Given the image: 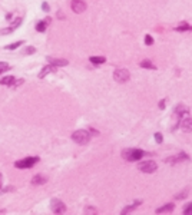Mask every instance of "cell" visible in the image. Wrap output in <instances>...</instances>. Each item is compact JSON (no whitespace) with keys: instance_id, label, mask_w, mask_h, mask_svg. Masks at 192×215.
<instances>
[{"instance_id":"d6a6232c","label":"cell","mask_w":192,"mask_h":215,"mask_svg":"<svg viewBox=\"0 0 192 215\" xmlns=\"http://www.w3.org/2000/svg\"><path fill=\"white\" fill-rule=\"evenodd\" d=\"M57 17H59V19H65V16H63L62 11H57Z\"/></svg>"},{"instance_id":"8992f818","label":"cell","mask_w":192,"mask_h":215,"mask_svg":"<svg viewBox=\"0 0 192 215\" xmlns=\"http://www.w3.org/2000/svg\"><path fill=\"white\" fill-rule=\"evenodd\" d=\"M139 171L145 172V174H152V172H155L158 169V165H156L153 161H145V162L139 163Z\"/></svg>"},{"instance_id":"f1b7e54d","label":"cell","mask_w":192,"mask_h":215,"mask_svg":"<svg viewBox=\"0 0 192 215\" xmlns=\"http://www.w3.org/2000/svg\"><path fill=\"white\" fill-rule=\"evenodd\" d=\"M155 139H156V142H158V144H162V139H163V138H162V135L158 132V134H155Z\"/></svg>"},{"instance_id":"277c9868","label":"cell","mask_w":192,"mask_h":215,"mask_svg":"<svg viewBox=\"0 0 192 215\" xmlns=\"http://www.w3.org/2000/svg\"><path fill=\"white\" fill-rule=\"evenodd\" d=\"M129 78H130V75H129L128 69H116L113 72V79L118 83H125V82L129 80Z\"/></svg>"},{"instance_id":"83f0119b","label":"cell","mask_w":192,"mask_h":215,"mask_svg":"<svg viewBox=\"0 0 192 215\" xmlns=\"http://www.w3.org/2000/svg\"><path fill=\"white\" fill-rule=\"evenodd\" d=\"M42 10H43L44 13H49V11H50V7H49V4H48V3H43V4H42Z\"/></svg>"},{"instance_id":"9a60e30c","label":"cell","mask_w":192,"mask_h":215,"mask_svg":"<svg viewBox=\"0 0 192 215\" xmlns=\"http://www.w3.org/2000/svg\"><path fill=\"white\" fill-rule=\"evenodd\" d=\"M15 83V76H4L3 79H0V85H6V86H11Z\"/></svg>"},{"instance_id":"3957f363","label":"cell","mask_w":192,"mask_h":215,"mask_svg":"<svg viewBox=\"0 0 192 215\" xmlns=\"http://www.w3.org/2000/svg\"><path fill=\"white\" fill-rule=\"evenodd\" d=\"M39 162V158L37 156H29V158H25L22 161H17L15 163V167L19 169H26V168H32L34 167V163Z\"/></svg>"},{"instance_id":"e575fe53","label":"cell","mask_w":192,"mask_h":215,"mask_svg":"<svg viewBox=\"0 0 192 215\" xmlns=\"http://www.w3.org/2000/svg\"><path fill=\"white\" fill-rule=\"evenodd\" d=\"M3 72H4V69H0V73H3Z\"/></svg>"},{"instance_id":"4316f807","label":"cell","mask_w":192,"mask_h":215,"mask_svg":"<svg viewBox=\"0 0 192 215\" xmlns=\"http://www.w3.org/2000/svg\"><path fill=\"white\" fill-rule=\"evenodd\" d=\"M85 214H98V211H96L95 208L89 207V208H86V209H85Z\"/></svg>"},{"instance_id":"5bb4252c","label":"cell","mask_w":192,"mask_h":215,"mask_svg":"<svg viewBox=\"0 0 192 215\" xmlns=\"http://www.w3.org/2000/svg\"><path fill=\"white\" fill-rule=\"evenodd\" d=\"M89 60H90L93 65H103V63L106 62V59H105L103 56H90Z\"/></svg>"},{"instance_id":"e0dca14e","label":"cell","mask_w":192,"mask_h":215,"mask_svg":"<svg viewBox=\"0 0 192 215\" xmlns=\"http://www.w3.org/2000/svg\"><path fill=\"white\" fill-rule=\"evenodd\" d=\"M139 65H140V67H145V69H152V71H155V69H156L155 65H153V63H152L151 60H148V59L142 60V62H140Z\"/></svg>"},{"instance_id":"ba28073f","label":"cell","mask_w":192,"mask_h":215,"mask_svg":"<svg viewBox=\"0 0 192 215\" xmlns=\"http://www.w3.org/2000/svg\"><path fill=\"white\" fill-rule=\"evenodd\" d=\"M181 128L185 132H192V118L188 115H185L181 119Z\"/></svg>"},{"instance_id":"f546056e","label":"cell","mask_w":192,"mask_h":215,"mask_svg":"<svg viewBox=\"0 0 192 215\" xmlns=\"http://www.w3.org/2000/svg\"><path fill=\"white\" fill-rule=\"evenodd\" d=\"M22 83H23V79H19V80H15V83H13V85H11V86L15 88V86H20V85H22Z\"/></svg>"},{"instance_id":"ac0fdd59","label":"cell","mask_w":192,"mask_h":215,"mask_svg":"<svg viewBox=\"0 0 192 215\" xmlns=\"http://www.w3.org/2000/svg\"><path fill=\"white\" fill-rule=\"evenodd\" d=\"M46 27H48V23H46V20H43V22H39L36 25V30H37V32H40V33L46 32Z\"/></svg>"},{"instance_id":"4fadbf2b","label":"cell","mask_w":192,"mask_h":215,"mask_svg":"<svg viewBox=\"0 0 192 215\" xmlns=\"http://www.w3.org/2000/svg\"><path fill=\"white\" fill-rule=\"evenodd\" d=\"M174 208H175L174 204H166V205H163V207L158 208L155 212L156 214H166V212H172L174 211Z\"/></svg>"},{"instance_id":"6da1fadb","label":"cell","mask_w":192,"mask_h":215,"mask_svg":"<svg viewBox=\"0 0 192 215\" xmlns=\"http://www.w3.org/2000/svg\"><path fill=\"white\" fill-rule=\"evenodd\" d=\"M72 139L79 145H86L89 141H90V132H89V130H85V129H79V130H76V132L72 134Z\"/></svg>"},{"instance_id":"1f68e13d","label":"cell","mask_w":192,"mask_h":215,"mask_svg":"<svg viewBox=\"0 0 192 215\" xmlns=\"http://www.w3.org/2000/svg\"><path fill=\"white\" fill-rule=\"evenodd\" d=\"M0 69H7V65L3 62H0Z\"/></svg>"},{"instance_id":"484cf974","label":"cell","mask_w":192,"mask_h":215,"mask_svg":"<svg viewBox=\"0 0 192 215\" xmlns=\"http://www.w3.org/2000/svg\"><path fill=\"white\" fill-rule=\"evenodd\" d=\"M186 195H188V189H185L184 192L178 194V195H176V197H175V198H176V199H184V198L186 197Z\"/></svg>"},{"instance_id":"44dd1931","label":"cell","mask_w":192,"mask_h":215,"mask_svg":"<svg viewBox=\"0 0 192 215\" xmlns=\"http://www.w3.org/2000/svg\"><path fill=\"white\" fill-rule=\"evenodd\" d=\"M184 214L185 215H192V202L191 204H186L184 207Z\"/></svg>"},{"instance_id":"7a4b0ae2","label":"cell","mask_w":192,"mask_h":215,"mask_svg":"<svg viewBox=\"0 0 192 215\" xmlns=\"http://www.w3.org/2000/svg\"><path fill=\"white\" fill-rule=\"evenodd\" d=\"M122 156L126 161H139L145 156V152L142 149H125L122 152Z\"/></svg>"},{"instance_id":"8fae6325","label":"cell","mask_w":192,"mask_h":215,"mask_svg":"<svg viewBox=\"0 0 192 215\" xmlns=\"http://www.w3.org/2000/svg\"><path fill=\"white\" fill-rule=\"evenodd\" d=\"M52 72H56V66L55 65H48V66H44L43 69H42V72L39 73V78L43 79L44 76H48V75L52 73Z\"/></svg>"},{"instance_id":"d4e9b609","label":"cell","mask_w":192,"mask_h":215,"mask_svg":"<svg viewBox=\"0 0 192 215\" xmlns=\"http://www.w3.org/2000/svg\"><path fill=\"white\" fill-rule=\"evenodd\" d=\"M13 27H7V29H2L0 30V34H2V36H3V34H9V33H11V32H13Z\"/></svg>"},{"instance_id":"cb8c5ba5","label":"cell","mask_w":192,"mask_h":215,"mask_svg":"<svg viewBox=\"0 0 192 215\" xmlns=\"http://www.w3.org/2000/svg\"><path fill=\"white\" fill-rule=\"evenodd\" d=\"M152 43H153V39H152V36H149V34H146V36H145V45L151 46Z\"/></svg>"},{"instance_id":"603a6c76","label":"cell","mask_w":192,"mask_h":215,"mask_svg":"<svg viewBox=\"0 0 192 215\" xmlns=\"http://www.w3.org/2000/svg\"><path fill=\"white\" fill-rule=\"evenodd\" d=\"M25 55H33V53H36V49L33 48V46H29V48H26V50H25Z\"/></svg>"},{"instance_id":"9c48e42d","label":"cell","mask_w":192,"mask_h":215,"mask_svg":"<svg viewBox=\"0 0 192 215\" xmlns=\"http://www.w3.org/2000/svg\"><path fill=\"white\" fill-rule=\"evenodd\" d=\"M48 182V178L43 176V175H34L33 178H32V185L34 186H39V185H43Z\"/></svg>"},{"instance_id":"836d02e7","label":"cell","mask_w":192,"mask_h":215,"mask_svg":"<svg viewBox=\"0 0 192 215\" xmlns=\"http://www.w3.org/2000/svg\"><path fill=\"white\" fill-rule=\"evenodd\" d=\"M2 182H3V178H2V174H0V188H2Z\"/></svg>"},{"instance_id":"52a82bcc","label":"cell","mask_w":192,"mask_h":215,"mask_svg":"<svg viewBox=\"0 0 192 215\" xmlns=\"http://www.w3.org/2000/svg\"><path fill=\"white\" fill-rule=\"evenodd\" d=\"M70 7H72V10L75 11V13H83V11L86 10V3L83 2V0H72L70 2Z\"/></svg>"},{"instance_id":"4dcf8cb0","label":"cell","mask_w":192,"mask_h":215,"mask_svg":"<svg viewBox=\"0 0 192 215\" xmlns=\"http://www.w3.org/2000/svg\"><path fill=\"white\" fill-rule=\"evenodd\" d=\"M165 103H166V99H162L159 102V108H161V109H165Z\"/></svg>"},{"instance_id":"ffe728a7","label":"cell","mask_w":192,"mask_h":215,"mask_svg":"<svg viewBox=\"0 0 192 215\" xmlns=\"http://www.w3.org/2000/svg\"><path fill=\"white\" fill-rule=\"evenodd\" d=\"M139 204H140V201H136V202H135L133 205H129V207H126L125 209H122V214H129V212H132L133 209H135V208H136Z\"/></svg>"},{"instance_id":"7402d4cb","label":"cell","mask_w":192,"mask_h":215,"mask_svg":"<svg viewBox=\"0 0 192 215\" xmlns=\"http://www.w3.org/2000/svg\"><path fill=\"white\" fill-rule=\"evenodd\" d=\"M20 23H22V17H17L16 20H13V23H11V27H13V29H17V27L20 26Z\"/></svg>"},{"instance_id":"30bf717a","label":"cell","mask_w":192,"mask_h":215,"mask_svg":"<svg viewBox=\"0 0 192 215\" xmlns=\"http://www.w3.org/2000/svg\"><path fill=\"white\" fill-rule=\"evenodd\" d=\"M189 156L186 155L185 152H179V155L176 156H172V158H168L166 159V162H181V161H188Z\"/></svg>"},{"instance_id":"d6986e66","label":"cell","mask_w":192,"mask_h":215,"mask_svg":"<svg viewBox=\"0 0 192 215\" xmlns=\"http://www.w3.org/2000/svg\"><path fill=\"white\" fill-rule=\"evenodd\" d=\"M22 45H23V42H22V40H19V42H15V43H11V45H7L4 49H6V50H15V49L20 48Z\"/></svg>"},{"instance_id":"7c38bea8","label":"cell","mask_w":192,"mask_h":215,"mask_svg":"<svg viewBox=\"0 0 192 215\" xmlns=\"http://www.w3.org/2000/svg\"><path fill=\"white\" fill-rule=\"evenodd\" d=\"M49 63L50 65H55V66H67V60L66 59H55V57H48Z\"/></svg>"},{"instance_id":"5b68a950","label":"cell","mask_w":192,"mask_h":215,"mask_svg":"<svg viewBox=\"0 0 192 215\" xmlns=\"http://www.w3.org/2000/svg\"><path fill=\"white\" fill-rule=\"evenodd\" d=\"M50 209L53 211V214H65L66 212V205L57 198H53L50 201Z\"/></svg>"},{"instance_id":"2e32d148","label":"cell","mask_w":192,"mask_h":215,"mask_svg":"<svg viewBox=\"0 0 192 215\" xmlns=\"http://www.w3.org/2000/svg\"><path fill=\"white\" fill-rule=\"evenodd\" d=\"M175 30H178V32H186V30H192V26L189 25V23H186V22H182V23H179V25L175 27Z\"/></svg>"}]
</instances>
